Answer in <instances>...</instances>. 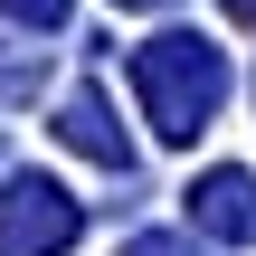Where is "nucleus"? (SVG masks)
<instances>
[{
	"instance_id": "obj_4",
	"label": "nucleus",
	"mask_w": 256,
	"mask_h": 256,
	"mask_svg": "<svg viewBox=\"0 0 256 256\" xmlns=\"http://www.w3.org/2000/svg\"><path fill=\"white\" fill-rule=\"evenodd\" d=\"M57 133H66L76 152H95V162H114V171L133 162V142H124V124L104 114V86H76V95L57 104Z\"/></svg>"
},
{
	"instance_id": "obj_1",
	"label": "nucleus",
	"mask_w": 256,
	"mask_h": 256,
	"mask_svg": "<svg viewBox=\"0 0 256 256\" xmlns=\"http://www.w3.org/2000/svg\"><path fill=\"white\" fill-rule=\"evenodd\" d=\"M133 95H142L152 133L190 142V133H209V114H218V95H228V57H218L200 28H162L152 48H133Z\"/></svg>"
},
{
	"instance_id": "obj_9",
	"label": "nucleus",
	"mask_w": 256,
	"mask_h": 256,
	"mask_svg": "<svg viewBox=\"0 0 256 256\" xmlns=\"http://www.w3.org/2000/svg\"><path fill=\"white\" fill-rule=\"evenodd\" d=\"M124 10H152V0H124Z\"/></svg>"
},
{
	"instance_id": "obj_7",
	"label": "nucleus",
	"mask_w": 256,
	"mask_h": 256,
	"mask_svg": "<svg viewBox=\"0 0 256 256\" xmlns=\"http://www.w3.org/2000/svg\"><path fill=\"white\" fill-rule=\"evenodd\" d=\"M124 256H190V247H180V238H133Z\"/></svg>"
},
{
	"instance_id": "obj_3",
	"label": "nucleus",
	"mask_w": 256,
	"mask_h": 256,
	"mask_svg": "<svg viewBox=\"0 0 256 256\" xmlns=\"http://www.w3.org/2000/svg\"><path fill=\"white\" fill-rule=\"evenodd\" d=\"M190 218H200L209 238H228V247H256V180L247 171H209V180L190 190Z\"/></svg>"
},
{
	"instance_id": "obj_6",
	"label": "nucleus",
	"mask_w": 256,
	"mask_h": 256,
	"mask_svg": "<svg viewBox=\"0 0 256 256\" xmlns=\"http://www.w3.org/2000/svg\"><path fill=\"white\" fill-rule=\"evenodd\" d=\"M0 10H10L19 28H57V19H66V0H0Z\"/></svg>"
},
{
	"instance_id": "obj_2",
	"label": "nucleus",
	"mask_w": 256,
	"mask_h": 256,
	"mask_svg": "<svg viewBox=\"0 0 256 256\" xmlns=\"http://www.w3.org/2000/svg\"><path fill=\"white\" fill-rule=\"evenodd\" d=\"M76 228H86V209L57 180H38V171L10 180V200H0V256H66Z\"/></svg>"
},
{
	"instance_id": "obj_5",
	"label": "nucleus",
	"mask_w": 256,
	"mask_h": 256,
	"mask_svg": "<svg viewBox=\"0 0 256 256\" xmlns=\"http://www.w3.org/2000/svg\"><path fill=\"white\" fill-rule=\"evenodd\" d=\"M38 76H48V48L0 38V95H38Z\"/></svg>"
},
{
	"instance_id": "obj_8",
	"label": "nucleus",
	"mask_w": 256,
	"mask_h": 256,
	"mask_svg": "<svg viewBox=\"0 0 256 256\" xmlns=\"http://www.w3.org/2000/svg\"><path fill=\"white\" fill-rule=\"evenodd\" d=\"M228 10H238V19H256V0H228Z\"/></svg>"
}]
</instances>
